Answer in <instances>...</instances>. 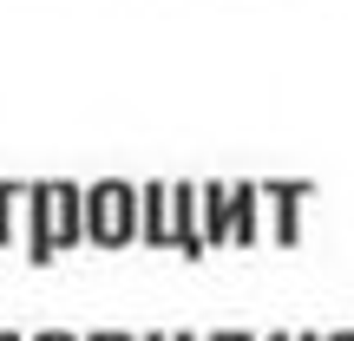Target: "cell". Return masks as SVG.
<instances>
[{
  "label": "cell",
  "mask_w": 354,
  "mask_h": 341,
  "mask_svg": "<svg viewBox=\"0 0 354 341\" xmlns=\"http://www.w3.org/2000/svg\"><path fill=\"white\" fill-rule=\"evenodd\" d=\"M86 243V190L46 177V184H26V216H20V250L33 269H53L59 256H73Z\"/></svg>",
  "instance_id": "6da1fadb"
},
{
  "label": "cell",
  "mask_w": 354,
  "mask_h": 341,
  "mask_svg": "<svg viewBox=\"0 0 354 341\" xmlns=\"http://www.w3.org/2000/svg\"><path fill=\"white\" fill-rule=\"evenodd\" d=\"M210 341H256V335H250V329H216Z\"/></svg>",
  "instance_id": "9c48e42d"
},
{
  "label": "cell",
  "mask_w": 354,
  "mask_h": 341,
  "mask_svg": "<svg viewBox=\"0 0 354 341\" xmlns=\"http://www.w3.org/2000/svg\"><path fill=\"white\" fill-rule=\"evenodd\" d=\"M0 341H26V335H13V329H0Z\"/></svg>",
  "instance_id": "4fadbf2b"
},
{
  "label": "cell",
  "mask_w": 354,
  "mask_h": 341,
  "mask_svg": "<svg viewBox=\"0 0 354 341\" xmlns=\"http://www.w3.org/2000/svg\"><path fill=\"white\" fill-rule=\"evenodd\" d=\"M295 341H322V335H308V329H295Z\"/></svg>",
  "instance_id": "7c38bea8"
},
{
  "label": "cell",
  "mask_w": 354,
  "mask_h": 341,
  "mask_svg": "<svg viewBox=\"0 0 354 341\" xmlns=\"http://www.w3.org/2000/svg\"><path fill=\"white\" fill-rule=\"evenodd\" d=\"M263 237H269L263 184H256V177H243V184H230V250H256Z\"/></svg>",
  "instance_id": "277c9868"
},
{
  "label": "cell",
  "mask_w": 354,
  "mask_h": 341,
  "mask_svg": "<svg viewBox=\"0 0 354 341\" xmlns=\"http://www.w3.org/2000/svg\"><path fill=\"white\" fill-rule=\"evenodd\" d=\"M322 341H354V329H335V335H322Z\"/></svg>",
  "instance_id": "30bf717a"
},
{
  "label": "cell",
  "mask_w": 354,
  "mask_h": 341,
  "mask_svg": "<svg viewBox=\"0 0 354 341\" xmlns=\"http://www.w3.org/2000/svg\"><path fill=\"white\" fill-rule=\"evenodd\" d=\"M86 243H99V250L138 243V184H125V177L86 184Z\"/></svg>",
  "instance_id": "7a4b0ae2"
},
{
  "label": "cell",
  "mask_w": 354,
  "mask_h": 341,
  "mask_svg": "<svg viewBox=\"0 0 354 341\" xmlns=\"http://www.w3.org/2000/svg\"><path fill=\"white\" fill-rule=\"evenodd\" d=\"M197 223L203 250H230V184H197Z\"/></svg>",
  "instance_id": "8992f818"
},
{
  "label": "cell",
  "mask_w": 354,
  "mask_h": 341,
  "mask_svg": "<svg viewBox=\"0 0 354 341\" xmlns=\"http://www.w3.org/2000/svg\"><path fill=\"white\" fill-rule=\"evenodd\" d=\"M138 243L171 250V184H138Z\"/></svg>",
  "instance_id": "5b68a950"
},
{
  "label": "cell",
  "mask_w": 354,
  "mask_h": 341,
  "mask_svg": "<svg viewBox=\"0 0 354 341\" xmlns=\"http://www.w3.org/2000/svg\"><path fill=\"white\" fill-rule=\"evenodd\" d=\"M138 341H165V335H138Z\"/></svg>",
  "instance_id": "5bb4252c"
},
{
  "label": "cell",
  "mask_w": 354,
  "mask_h": 341,
  "mask_svg": "<svg viewBox=\"0 0 354 341\" xmlns=\"http://www.w3.org/2000/svg\"><path fill=\"white\" fill-rule=\"evenodd\" d=\"M26 341H79V335H66V329H33Z\"/></svg>",
  "instance_id": "ba28073f"
},
{
  "label": "cell",
  "mask_w": 354,
  "mask_h": 341,
  "mask_svg": "<svg viewBox=\"0 0 354 341\" xmlns=\"http://www.w3.org/2000/svg\"><path fill=\"white\" fill-rule=\"evenodd\" d=\"M165 341H197V335H190V329H177V335H165Z\"/></svg>",
  "instance_id": "8fae6325"
},
{
  "label": "cell",
  "mask_w": 354,
  "mask_h": 341,
  "mask_svg": "<svg viewBox=\"0 0 354 341\" xmlns=\"http://www.w3.org/2000/svg\"><path fill=\"white\" fill-rule=\"evenodd\" d=\"M269 341H295V335H269Z\"/></svg>",
  "instance_id": "9a60e30c"
},
{
  "label": "cell",
  "mask_w": 354,
  "mask_h": 341,
  "mask_svg": "<svg viewBox=\"0 0 354 341\" xmlns=\"http://www.w3.org/2000/svg\"><path fill=\"white\" fill-rule=\"evenodd\" d=\"M20 203H26V184H0V250L20 243Z\"/></svg>",
  "instance_id": "52a82bcc"
},
{
  "label": "cell",
  "mask_w": 354,
  "mask_h": 341,
  "mask_svg": "<svg viewBox=\"0 0 354 341\" xmlns=\"http://www.w3.org/2000/svg\"><path fill=\"white\" fill-rule=\"evenodd\" d=\"M302 197H315V184H263V216L282 250L302 243Z\"/></svg>",
  "instance_id": "3957f363"
}]
</instances>
